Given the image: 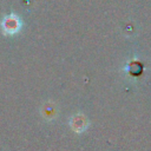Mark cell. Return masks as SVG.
Returning a JSON list of instances; mask_svg holds the SVG:
<instances>
[{
  "label": "cell",
  "instance_id": "6da1fadb",
  "mask_svg": "<svg viewBox=\"0 0 151 151\" xmlns=\"http://www.w3.org/2000/svg\"><path fill=\"white\" fill-rule=\"evenodd\" d=\"M1 27H2V31L6 34H15L18 31H20L21 21H20V19L17 15L11 14V15H7L2 20Z\"/></svg>",
  "mask_w": 151,
  "mask_h": 151
},
{
  "label": "cell",
  "instance_id": "7a4b0ae2",
  "mask_svg": "<svg viewBox=\"0 0 151 151\" xmlns=\"http://www.w3.org/2000/svg\"><path fill=\"white\" fill-rule=\"evenodd\" d=\"M70 124H71L72 129L76 132H78V133H81L86 129V126H87L86 118L83 114H74L72 117V119L70 120Z\"/></svg>",
  "mask_w": 151,
  "mask_h": 151
}]
</instances>
